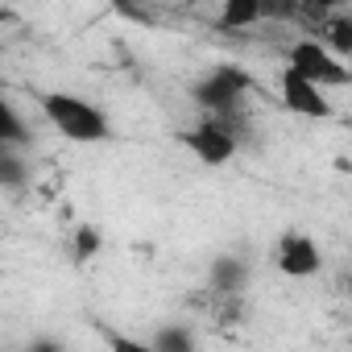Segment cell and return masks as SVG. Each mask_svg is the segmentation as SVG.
Wrapping results in <instances>:
<instances>
[{
    "label": "cell",
    "instance_id": "12",
    "mask_svg": "<svg viewBox=\"0 0 352 352\" xmlns=\"http://www.w3.org/2000/svg\"><path fill=\"white\" fill-rule=\"evenodd\" d=\"M195 344V336H191V327L183 323V327H162L157 336H153V348L157 352H187Z\"/></svg>",
    "mask_w": 352,
    "mask_h": 352
},
{
    "label": "cell",
    "instance_id": "10",
    "mask_svg": "<svg viewBox=\"0 0 352 352\" xmlns=\"http://www.w3.org/2000/svg\"><path fill=\"white\" fill-rule=\"evenodd\" d=\"M30 183V157L21 145H0V187H25Z\"/></svg>",
    "mask_w": 352,
    "mask_h": 352
},
{
    "label": "cell",
    "instance_id": "4",
    "mask_svg": "<svg viewBox=\"0 0 352 352\" xmlns=\"http://www.w3.org/2000/svg\"><path fill=\"white\" fill-rule=\"evenodd\" d=\"M183 145L204 166H228L241 153V124H232V120H224L216 112H204L195 124L183 129Z\"/></svg>",
    "mask_w": 352,
    "mask_h": 352
},
{
    "label": "cell",
    "instance_id": "2",
    "mask_svg": "<svg viewBox=\"0 0 352 352\" xmlns=\"http://www.w3.org/2000/svg\"><path fill=\"white\" fill-rule=\"evenodd\" d=\"M253 96V75L245 67H232V63H220L216 71H208L199 83H195V100L204 112H216L224 120H241L245 116V104Z\"/></svg>",
    "mask_w": 352,
    "mask_h": 352
},
{
    "label": "cell",
    "instance_id": "7",
    "mask_svg": "<svg viewBox=\"0 0 352 352\" xmlns=\"http://www.w3.org/2000/svg\"><path fill=\"white\" fill-rule=\"evenodd\" d=\"M311 38H319L331 54L348 58V54H352V17H348V9H344V13H327V17H319V21L311 25Z\"/></svg>",
    "mask_w": 352,
    "mask_h": 352
},
{
    "label": "cell",
    "instance_id": "11",
    "mask_svg": "<svg viewBox=\"0 0 352 352\" xmlns=\"http://www.w3.org/2000/svg\"><path fill=\"white\" fill-rule=\"evenodd\" d=\"M208 286H216V290H245V286H249V265H245L241 257H220V261L212 265Z\"/></svg>",
    "mask_w": 352,
    "mask_h": 352
},
{
    "label": "cell",
    "instance_id": "5",
    "mask_svg": "<svg viewBox=\"0 0 352 352\" xmlns=\"http://www.w3.org/2000/svg\"><path fill=\"white\" fill-rule=\"evenodd\" d=\"M278 100L290 116H302V120H331L336 116V104H331L327 87H319V83H311V79H302L286 67L278 75Z\"/></svg>",
    "mask_w": 352,
    "mask_h": 352
},
{
    "label": "cell",
    "instance_id": "1",
    "mask_svg": "<svg viewBox=\"0 0 352 352\" xmlns=\"http://www.w3.org/2000/svg\"><path fill=\"white\" fill-rule=\"evenodd\" d=\"M38 108L46 116V124L54 133H63L71 145H104L112 141V116L79 96V91H63V87H50V91H38Z\"/></svg>",
    "mask_w": 352,
    "mask_h": 352
},
{
    "label": "cell",
    "instance_id": "13",
    "mask_svg": "<svg viewBox=\"0 0 352 352\" xmlns=\"http://www.w3.org/2000/svg\"><path fill=\"white\" fill-rule=\"evenodd\" d=\"M344 9H348V0H298V21L315 25L319 17H327V13H344Z\"/></svg>",
    "mask_w": 352,
    "mask_h": 352
},
{
    "label": "cell",
    "instance_id": "6",
    "mask_svg": "<svg viewBox=\"0 0 352 352\" xmlns=\"http://www.w3.org/2000/svg\"><path fill=\"white\" fill-rule=\"evenodd\" d=\"M274 265H278L282 278L307 282V278H315V274L323 270V249H319V241H315L311 232L290 228V232H282L278 245H274Z\"/></svg>",
    "mask_w": 352,
    "mask_h": 352
},
{
    "label": "cell",
    "instance_id": "9",
    "mask_svg": "<svg viewBox=\"0 0 352 352\" xmlns=\"http://www.w3.org/2000/svg\"><path fill=\"white\" fill-rule=\"evenodd\" d=\"M30 141V124L21 120L17 104L5 91V79H0V145H25Z\"/></svg>",
    "mask_w": 352,
    "mask_h": 352
},
{
    "label": "cell",
    "instance_id": "14",
    "mask_svg": "<svg viewBox=\"0 0 352 352\" xmlns=\"http://www.w3.org/2000/svg\"><path fill=\"white\" fill-rule=\"evenodd\" d=\"M71 253H75V261H91V257L100 253V232H96L91 224H83V228L75 232V245H71Z\"/></svg>",
    "mask_w": 352,
    "mask_h": 352
},
{
    "label": "cell",
    "instance_id": "8",
    "mask_svg": "<svg viewBox=\"0 0 352 352\" xmlns=\"http://www.w3.org/2000/svg\"><path fill=\"white\" fill-rule=\"evenodd\" d=\"M216 25L228 34H245V30L261 25V0H220Z\"/></svg>",
    "mask_w": 352,
    "mask_h": 352
},
{
    "label": "cell",
    "instance_id": "3",
    "mask_svg": "<svg viewBox=\"0 0 352 352\" xmlns=\"http://www.w3.org/2000/svg\"><path fill=\"white\" fill-rule=\"evenodd\" d=\"M286 71H294V75H302V79L327 87V91L352 83V67H348V58L331 54V50H327L319 38H311V34H302V38H294V42L286 46Z\"/></svg>",
    "mask_w": 352,
    "mask_h": 352
}]
</instances>
